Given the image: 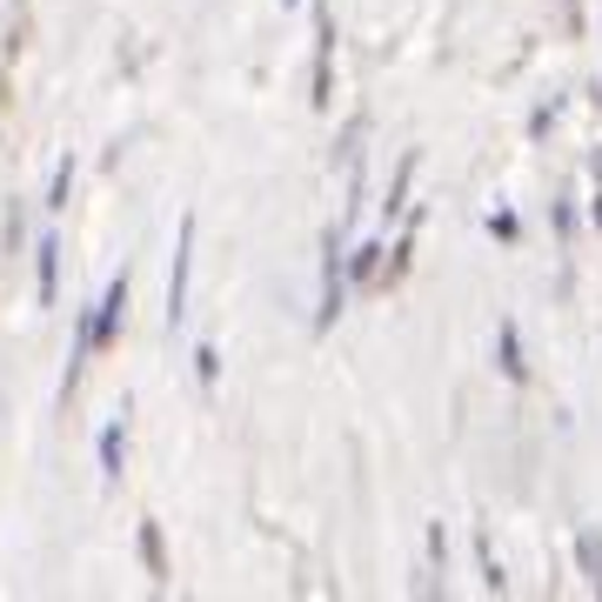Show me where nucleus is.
Listing matches in <instances>:
<instances>
[{"mask_svg":"<svg viewBox=\"0 0 602 602\" xmlns=\"http://www.w3.org/2000/svg\"><path fill=\"white\" fill-rule=\"evenodd\" d=\"M188 275H195V215H182V234H175V282H167V328L188 315Z\"/></svg>","mask_w":602,"mask_h":602,"instance_id":"1","label":"nucleus"},{"mask_svg":"<svg viewBox=\"0 0 602 602\" xmlns=\"http://www.w3.org/2000/svg\"><path fill=\"white\" fill-rule=\"evenodd\" d=\"M121 308H128V275H114V282H108V295L95 302V341H101V349H108L114 328H121Z\"/></svg>","mask_w":602,"mask_h":602,"instance_id":"2","label":"nucleus"},{"mask_svg":"<svg viewBox=\"0 0 602 602\" xmlns=\"http://www.w3.org/2000/svg\"><path fill=\"white\" fill-rule=\"evenodd\" d=\"M121 456H128V408L101 428V475H121Z\"/></svg>","mask_w":602,"mask_h":602,"instance_id":"3","label":"nucleus"},{"mask_svg":"<svg viewBox=\"0 0 602 602\" xmlns=\"http://www.w3.org/2000/svg\"><path fill=\"white\" fill-rule=\"evenodd\" d=\"M34 254H41V308H54V288H61V248H54V234Z\"/></svg>","mask_w":602,"mask_h":602,"instance_id":"4","label":"nucleus"},{"mask_svg":"<svg viewBox=\"0 0 602 602\" xmlns=\"http://www.w3.org/2000/svg\"><path fill=\"white\" fill-rule=\"evenodd\" d=\"M495 349H502V369H508V382H523V375H529V362H523V341H515V321H502Z\"/></svg>","mask_w":602,"mask_h":602,"instance_id":"5","label":"nucleus"},{"mask_svg":"<svg viewBox=\"0 0 602 602\" xmlns=\"http://www.w3.org/2000/svg\"><path fill=\"white\" fill-rule=\"evenodd\" d=\"M141 556H147V576H154V589L167 582V549H161V529L154 523H141Z\"/></svg>","mask_w":602,"mask_h":602,"instance_id":"6","label":"nucleus"},{"mask_svg":"<svg viewBox=\"0 0 602 602\" xmlns=\"http://www.w3.org/2000/svg\"><path fill=\"white\" fill-rule=\"evenodd\" d=\"M408 175H415V154H402V167H395V182H388V201H382L388 215H402V208H408Z\"/></svg>","mask_w":602,"mask_h":602,"instance_id":"7","label":"nucleus"},{"mask_svg":"<svg viewBox=\"0 0 602 602\" xmlns=\"http://www.w3.org/2000/svg\"><path fill=\"white\" fill-rule=\"evenodd\" d=\"M375 254H382L375 241H362V248H355V262H349V269H355V282H369V275H375Z\"/></svg>","mask_w":602,"mask_h":602,"instance_id":"8","label":"nucleus"},{"mask_svg":"<svg viewBox=\"0 0 602 602\" xmlns=\"http://www.w3.org/2000/svg\"><path fill=\"white\" fill-rule=\"evenodd\" d=\"M67 188H74V161H61V175H54V188H47V208H61Z\"/></svg>","mask_w":602,"mask_h":602,"instance_id":"9","label":"nucleus"},{"mask_svg":"<svg viewBox=\"0 0 602 602\" xmlns=\"http://www.w3.org/2000/svg\"><path fill=\"white\" fill-rule=\"evenodd\" d=\"M582 562L595 569V589H602V536H582Z\"/></svg>","mask_w":602,"mask_h":602,"instance_id":"10","label":"nucleus"},{"mask_svg":"<svg viewBox=\"0 0 602 602\" xmlns=\"http://www.w3.org/2000/svg\"><path fill=\"white\" fill-rule=\"evenodd\" d=\"M195 375H201V382H215V375H221V362H215V349H201V355H195Z\"/></svg>","mask_w":602,"mask_h":602,"instance_id":"11","label":"nucleus"}]
</instances>
